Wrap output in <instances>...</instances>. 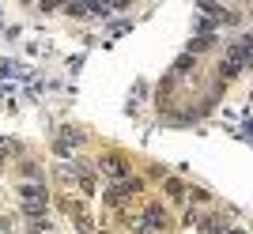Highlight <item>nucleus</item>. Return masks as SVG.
Returning <instances> with one entry per match:
<instances>
[{
  "instance_id": "20e7f679",
  "label": "nucleus",
  "mask_w": 253,
  "mask_h": 234,
  "mask_svg": "<svg viewBox=\"0 0 253 234\" xmlns=\"http://www.w3.org/2000/svg\"><path fill=\"white\" fill-rule=\"evenodd\" d=\"M201 231H208V234H227V219L223 215H208L201 223Z\"/></svg>"
},
{
  "instance_id": "39448f33",
  "label": "nucleus",
  "mask_w": 253,
  "mask_h": 234,
  "mask_svg": "<svg viewBox=\"0 0 253 234\" xmlns=\"http://www.w3.org/2000/svg\"><path fill=\"white\" fill-rule=\"evenodd\" d=\"M167 189H170V196H174V200H181V196H185V185H181V181H167Z\"/></svg>"
},
{
  "instance_id": "f257e3e1",
  "label": "nucleus",
  "mask_w": 253,
  "mask_h": 234,
  "mask_svg": "<svg viewBox=\"0 0 253 234\" xmlns=\"http://www.w3.org/2000/svg\"><path fill=\"white\" fill-rule=\"evenodd\" d=\"M132 193H140V181H136V178H132V181H128V178H121V181L114 185V189L106 193V200H110V204H121L125 196H132Z\"/></svg>"
},
{
  "instance_id": "f03ea898",
  "label": "nucleus",
  "mask_w": 253,
  "mask_h": 234,
  "mask_svg": "<svg viewBox=\"0 0 253 234\" xmlns=\"http://www.w3.org/2000/svg\"><path fill=\"white\" fill-rule=\"evenodd\" d=\"M167 223H170V215H167L163 204H151L148 212H144V227L148 231H167Z\"/></svg>"
},
{
  "instance_id": "423d86ee",
  "label": "nucleus",
  "mask_w": 253,
  "mask_h": 234,
  "mask_svg": "<svg viewBox=\"0 0 253 234\" xmlns=\"http://www.w3.org/2000/svg\"><path fill=\"white\" fill-rule=\"evenodd\" d=\"M64 8H68V15H87V4H80V0H76V4H64Z\"/></svg>"
},
{
  "instance_id": "0eeeda50",
  "label": "nucleus",
  "mask_w": 253,
  "mask_h": 234,
  "mask_svg": "<svg viewBox=\"0 0 253 234\" xmlns=\"http://www.w3.org/2000/svg\"><path fill=\"white\" fill-rule=\"evenodd\" d=\"M231 234H246V231H231Z\"/></svg>"
},
{
  "instance_id": "7ed1b4c3",
  "label": "nucleus",
  "mask_w": 253,
  "mask_h": 234,
  "mask_svg": "<svg viewBox=\"0 0 253 234\" xmlns=\"http://www.w3.org/2000/svg\"><path fill=\"white\" fill-rule=\"evenodd\" d=\"M98 170H106L110 174V178H125L128 174V166H125V159H121V155H102V159H98Z\"/></svg>"
}]
</instances>
